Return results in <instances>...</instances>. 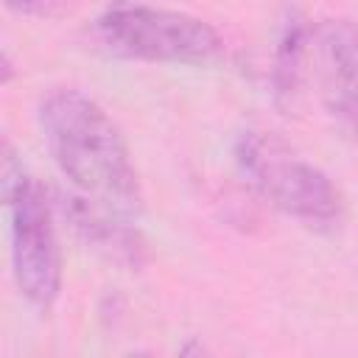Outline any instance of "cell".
I'll return each instance as SVG.
<instances>
[{
	"mask_svg": "<svg viewBox=\"0 0 358 358\" xmlns=\"http://www.w3.org/2000/svg\"><path fill=\"white\" fill-rule=\"evenodd\" d=\"M92 36L101 50L129 62L210 64L224 53V39L210 22L143 3L106 8L92 25Z\"/></svg>",
	"mask_w": 358,
	"mask_h": 358,
	"instance_id": "277c9868",
	"label": "cell"
},
{
	"mask_svg": "<svg viewBox=\"0 0 358 358\" xmlns=\"http://www.w3.org/2000/svg\"><path fill=\"white\" fill-rule=\"evenodd\" d=\"M310 28L308 20L299 11H288L282 20V31L274 48V64H271V98L280 112L294 109L302 81H305V64L310 50Z\"/></svg>",
	"mask_w": 358,
	"mask_h": 358,
	"instance_id": "52a82bcc",
	"label": "cell"
},
{
	"mask_svg": "<svg viewBox=\"0 0 358 358\" xmlns=\"http://www.w3.org/2000/svg\"><path fill=\"white\" fill-rule=\"evenodd\" d=\"M11 11H31V8H36L42 0H3Z\"/></svg>",
	"mask_w": 358,
	"mask_h": 358,
	"instance_id": "ba28073f",
	"label": "cell"
},
{
	"mask_svg": "<svg viewBox=\"0 0 358 358\" xmlns=\"http://www.w3.org/2000/svg\"><path fill=\"white\" fill-rule=\"evenodd\" d=\"M36 123L50 159L76 193L129 218L143 213L126 137L95 98L76 87H56L42 95Z\"/></svg>",
	"mask_w": 358,
	"mask_h": 358,
	"instance_id": "6da1fadb",
	"label": "cell"
},
{
	"mask_svg": "<svg viewBox=\"0 0 358 358\" xmlns=\"http://www.w3.org/2000/svg\"><path fill=\"white\" fill-rule=\"evenodd\" d=\"M241 176L280 213L316 232H333L341 224L344 204L330 176L266 131H243L235 140Z\"/></svg>",
	"mask_w": 358,
	"mask_h": 358,
	"instance_id": "3957f363",
	"label": "cell"
},
{
	"mask_svg": "<svg viewBox=\"0 0 358 358\" xmlns=\"http://www.w3.org/2000/svg\"><path fill=\"white\" fill-rule=\"evenodd\" d=\"M319 95L327 115L358 143V25L327 20L310 34Z\"/></svg>",
	"mask_w": 358,
	"mask_h": 358,
	"instance_id": "8992f818",
	"label": "cell"
},
{
	"mask_svg": "<svg viewBox=\"0 0 358 358\" xmlns=\"http://www.w3.org/2000/svg\"><path fill=\"white\" fill-rule=\"evenodd\" d=\"M56 215L67 224V229L76 235L78 243H84L90 252L103 257L112 266L140 271L148 263V246L140 229L134 227V218L120 215L73 187H53L50 190Z\"/></svg>",
	"mask_w": 358,
	"mask_h": 358,
	"instance_id": "5b68a950",
	"label": "cell"
},
{
	"mask_svg": "<svg viewBox=\"0 0 358 358\" xmlns=\"http://www.w3.org/2000/svg\"><path fill=\"white\" fill-rule=\"evenodd\" d=\"M0 196L8 215L11 274L28 305L48 310L62 291V249L56 238V207L22 165L8 140L0 151Z\"/></svg>",
	"mask_w": 358,
	"mask_h": 358,
	"instance_id": "7a4b0ae2",
	"label": "cell"
}]
</instances>
